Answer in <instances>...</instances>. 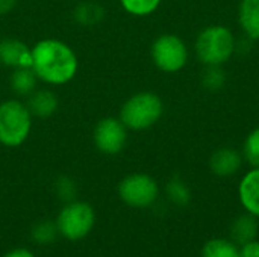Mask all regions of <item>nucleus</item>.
<instances>
[{
	"instance_id": "4468645a",
	"label": "nucleus",
	"mask_w": 259,
	"mask_h": 257,
	"mask_svg": "<svg viewBox=\"0 0 259 257\" xmlns=\"http://www.w3.org/2000/svg\"><path fill=\"white\" fill-rule=\"evenodd\" d=\"M231 239L237 245H243L249 241L256 239L259 235L258 218L252 214H243L237 217L231 224Z\"/></svg>"
},
{
	"instance_id": "1a4fd4ad",
	"label": "nucleus",
	"mask_w": 259,
	"mask_h": 257,
	"mask_svg": "<svg viewBox=\"0 0 259 257\" xmlns=\"http://www.w3.org/2000/svg\"><path fill=\"white\" fill-rule=\"evenodd\" d=\"M0 64L8 68L32 67V47L18 38L0 39Z\"/></svg>"
},
{
	"instance_id": "9d476101",
	"label": "nucleus",
	"mask_w": 259,
	"mask_h": 257,
	"mask_svg": "<svg viewBox=\"0 0 259 257\" xmlns=\"http://www.w3.org/2000/svg\"><path fill=\"white\" fill-rule=\"evenodd\" d=\"M243 155L232 147H220L209 158V170L217 177H231L237 174L243 165Z\"/></svg>"
},
{
	"instance_id": "393cba45",
	"label": "nucleus",
	"mask_w": 259,
	"mask_h": 257,
	"mask_svg": "<svg viewBox=\"0 0 259 257\" xmlns=\"http://www.w3.org/2000/svg\"><path fill=\"white\" fill-rule=\"evenodd\" d=\"M17 6V0H0V17L9 14Z\"/></svg>"
},
{
	"instance_id": "6e6552de",
	"label": "nucleus",
	"mask_w": 259,
	"mask_h": 257,
	"mask_svg": "<svg viewBox=\"0 0 259 257\" xmlns=\"http://www.w3.org/2000/svg\"><path fill=\"white\" fill-rule=\"evenodd\" d=\"M93 141L96 148L108 156L121 153L127 142V127L120 118L106 117L102 118L93 132Z\"/></svg>"
},
{
	"instance_id": "f3484780",
	"label": "nucleus",
	"mask_w": 259,
	"mask_h": 257,
	"mask_svg": "<svg viewBox=\"0 0 259 257\" xmlns=\"http://www.w3.org/2000/svg\"><path fill=\"white\" fill-rule=\"evenodd\" d=\"M202 257H240V247L232 239H209L202 248Z\"/></svg>"
},
{
	"instance_id": "6ab92c4d",
	"label": "nucleus",
	"mask_w": 259,
	"mask_h": 257,
	"mask_svg": "<svg viewBox=\"0 0 259 257\" xmlns=\"http://www.w3.org/2000/svg\"><path fill=\"white\" fill-rule=\"evenodd\" d=\"M226 71L223 70V67H205L202 77H200V83L206 91L211 92H217L220 89L225 88L226 85Z\"/></svg>"
},
{
	"instance_id": "dca6fc26",
	"label": "nucleus",
	"mask_w": 259,
	"mask_h": 257,
	"mask_svg": "<svg viewBox=\"0 0 259 257\" xmlns=\"http://www.w3.org/2000/svg\"><path fill=\"white\" fill-rule=\"evenodd\" d=\"M105 17V9L97 2H82L73 11V18L80 26H96Z\"/></svg>"
},
{
	"instance_id": "a878e982",
	"label": "nucleus",
	"mask_w": 259,
	"mask_h": 257,
	"mask_svg": "<svg viewBox=\"0 0 259 257\" xmlns=\"http://www.w3.org/2000/svg\"><path fill=\"white\" fill-rule=\"evenodd\" d=\"M3 257H35V254L26 248H14V250L8 251Z\"/></svg>"
},
{
	"instance_id": "2eb2a0df",
	"label": "nucleus",
	"mask_w": 259,
	"mask_h": 257,
	"mask_svg": "<svg viewBox=\"0 0 259 257\" xmlns=\"http://www.w3.org/2000/svg\"><path fill=\"white\" fill-rule=\"evenodd\" d=\"M9 85L11 89L20 95V97H29L38 85V77L32 67H21V68H14L12 74L9 77Z\"/></svg>"
},
{
	"instance_id": "412c9836",
	"label": "nucleus",
	"mask_w": 259,
	"mask_h": 257,
	"mask_svg": "<svg viewBox=\"0 0 259 257\" xmlns=\"http://www.w3.org/2000/svg\"><path fill=\"white\" fill-rule=\"evenodd\" d=\"M241 155L252 168H259V127L246 136Z\"/></svg>"
},
{
	"instance_id": "423d86ee",
	"label": "nucleus",
	"mask_w": 259,
	"mask_h": 257,
	"mask_svg": "<svg viewBox=\"0 0 259 257\" xmlns=\"http://www.w3.org/2000/svg\"><path fill=\"white\" fill-rule=\"evenodd\" d=\"M150 56L153 65L162 73H179L190 59L187 42L176 33H162L152 42Z\"/></svg>"
},
{
	"instance_id": "f8f14e48",
	"label": "nucleus",
	"mask_w": 259,
	"mask_h": 257,
	"mask_svg": "<svg viewBox=\"0 0 259 257\" xmlns=\"http://www.w3.org/2000/svg\"><path fill=\"white\" fill-rule=\"evenodd\" d=\"M27 108L32 117L38 118H49L56 114L59 108L58 95L50 89H35L27 98Z\"/></svg>"
},
{
	"instance_id": "aec40b11",
	"label": "nucleus",
	"mask_w": 259,
	"mask_h": 257,
	"mask_svg": "<svg viewBox=\"0 0 259 257\" xmlns=\"http://www.w3.org/2000/svg\"><path fill=\"white\" fill-rule=\"evenodd\" d=\"M162 0H120L121 8L134 17H149L159 8Z\"/></svg>"
},
{
	"instance_id": "b1692460",
	"label": "nucleus",
	"mask_w": 259,
	"mask_h": 257,
	"mask_svg": "<svg viewBox=\"0 0 259 257\" xmlns=\"http://www.w3.org/2000/svg\"><path fill=\"white\" fill-rule=\"evenodd\" d=\"M240 257H259V241L253 239L240 247Z\"/></svg>"
},
{
	"instance_id": "f03ea898",
	"label": "nucleus",
	"mask_w": 259,
	"mask_h": 257,
	"mask_svg": "<svg viewBox=\"0 0 259 257\" xmlns=\"http://www.w3.org/2000/svg\"><path fill=\"white\" fill-rule=\"evenodd\" d=\"M234 32L223 24H211L199 32L194 52L203 67H223L237 52Z\"/></svg>"
},
{
	"instance_id": "20e7f679",
	"label": "nucleus",
	"mask_w": 259,
	"mask_h": 257,
	"mask_svg": "<svg viewBox=\"0 0 259 257\" xmlns=\"http://www.w3.org/2000/svg\"><path fill=\"white\" fill-rule=\"evenodd\" d=\"M32 114L26 103L9 98L0 103V144L9 148L26 142L32 130Z\"/></svg>"
},
{
	"instance_id": "7ed1b4c3",
	"label": "nucleus",
	"mask_w": 259,
	"mask_h": 257,
	"mask_svg": "<svg viewBox=\"0 0 259 257\" xmlns=\"http://www.w3.org/2000/svg\"><path fill=\"white\" fill-rule=\"evenodd\" d=\"M164 115L162 98L152 91H141L131 95L121 106L120 120L127 130L143 132L153 127Z\"/></svg>"
},
{
	"instance_id": "0eeeda50",
	"label": "nucleus",
	"mask_w": 259,
	"mask_h": 257,
	"mask_svg": "<svg viewBox=\"0 0 259 257\" xmlns=\"http://www.w3.org/2000/svg\"><path fill=\"white\" fill-rule=\"evenodd\" d=\"M158 182L146 173L129 174L118 183V197L131 208H149L158 200Z\"/></svg>"
},
{
	"instance_id": "5701e85b",
	"label": "nucleus",
	"mask_w": 259,
	"mask_h": 257,
	"mask_svg": "<svg viewBox=\"0 0 259 257\" xmlns=\"http://www.w3.org/2000/svg\"><path fill=\"white\" fill-rule=\"evenodd\" d=\"M55 192H56L58 198H61L62 201H65V203L73 201L76 197V192H77L74 180L70 179L68 176L58 177V180L55 183Z\"/></svg>"
},
{
	"instance_id": "4be33fe9",
	"label": "nucleus",
	"mask_w": 259,
	"mask_h": 257,
	"mask_svg": "<svg viewBox=\"0 0 259 257\" xmlns=\"http://www.w3.org/2000/svg\"><path fill=\"white\" fill-rule=\"evenodd\" d=\"M58 235L59 232H58L56 223H52V221H39L32 227V239L41 245L52 244Z\"/></svg>"
},
{
	"instance_id": "f257e3e1",
	"label": "nucleus",
	"mask_w": 259,
	"mask_h": 257,
	"mask_svg": "<svg viewBox=\"0 0 259 257\" xmlns=\"http://www.w3.org/2000/svg\"><path fill=\"white\" fill-rule=\"evenodd\" d=\"M77 68L74 50L61 39L44 38L32 47V70L38 80L47 85L59 86L71 82Z\"/></svg>"
},
{
	"instance_id": "a211bd4d",
	"label": "nucleus",
	"mask_w": 259,
	"mask_h": 257,
	"mask_svg": "<svg viewBox=\"0 0 259 257\" xmlns=\"http://www.w3.org/2000/svg\"><path fill=\"white\" fill-rule=\"evenodd\" d=\"M165 194L173 204L181 206V208L188 206L191 201V191L188 185L181 177H176V176L168 180L165 186Z\"/></svg>"
},
{
	"instance_id": "ddd939ff",
	"label": "nucleus",
	"mask_w": 259,
	"mask_h": 257,
	"mask_svg": "<svg viewBox=\"0 0 259 257\" xmlns=\"http://www.w3.org/2000/svg\"><path fill=\"white\" fill-rule=\"evenodd\" d=\"M238 23L247 39L259 41V0H240Z\"/></svg>"
},
{
	"instance_id": "9b49d317",
	"label": "nucleus",
	"mask_w": 259,
	"mask_h": 257,
	"mask_svg": "<svg viewBox=\"0 0 259 257\" xmlns=\"http://www.w3.org/2000/svg\"><path fill=\"white\" fill-rule=\"evenodd\" d=\"M238 197L247 214L259 218V168L246 173L238 186Z\"/></svg>"
},
{
	"instance_id": "39448f33",
	"label": "nucleus",
	"mask_w": 259,
	"mask_h": 257,
	"mask_svg": "<svg viewBox=\"0 0 259 257\" xmlns=\"http://www.w3.org/2000/svg\"><path fill=\"white\" fill-rule=\"evenodd\" d=\"M56 227L62 238L71 242L85 239L96 224V212L85 201H68L56 217Z\"/></svg>"
}]
</instances>
